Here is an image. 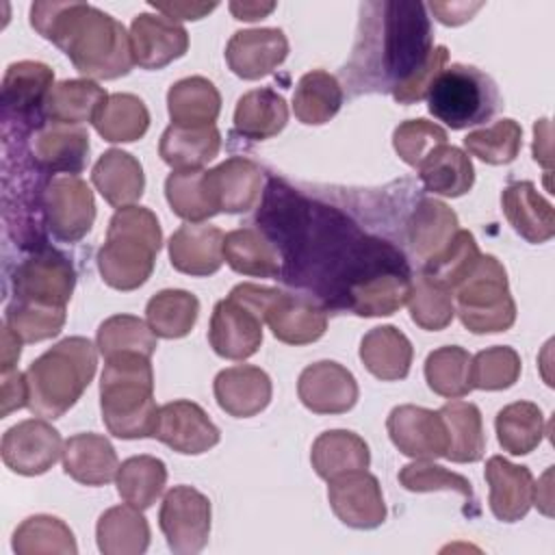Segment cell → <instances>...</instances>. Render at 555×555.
<instances>
[{
    "label": "cell",
    "instance_id": "44dd1931",
    "mask_svg": "<svg viewBox=\"0 0 555 555\" xmlns=\"http://www.w3.org/2000/svg\"><path fill=\"white\" fill-rule=\"evenodd\" d=\"M208 193L217 212H247L260 202L262 171L243 156H232L206 171Z\"/></svg>",
    "mask_w": 555,
    "mask_h": 555
},
{
    "label": "cell",
    "instance_id": "4dcf8cb0",
    "mask_svg": "<svg viewBox=\"0 0 555 555\" xmlns=\"http://www.w3.org/2000/svg\"><path fill=\"white\" fill-rule=\"evenodd\" d=\"M106 100L108 93L91 78L61 80L52 87L43 115L54 124L80 126L85 121H95Z\"/></svg>",
    "mask_w": 555,
    "mask_h": 555
},
{
    "label": "cell",
    "instance_id": "6da1fadb",
    "mask_svg": "<svg viewBox=\"0 0 555 555\" xmlns=\"http://www.w3.org/2000/svg\"><path fill=\"white\" fill-rule=\"evenodd\" d=\"M379 15L360 20L349 72L362 89L390 91L410 80L434 50L431 24L421 2H382Z\"/></svg>",
    "mask_w": 555,
    "mask_h": 555
},
{
    "label": "cell",
    "instance_id": "7dc6e473",
    "mask_svg": "<svg viewBox=\"0 0 555 555\" xmlns=\"http://www.w3.org/2000/svg\"><path fill=\"white\" fill-rule=\"evenodd\" d=\"M165 197L171 210L189 223H202L204 219L217 215L204 169L171 171L165 180Z\"/></svg>",
    "mask_w": 555,
    "mask_h": 555
},
{
    "label": "cell",
    "instance_id": "9a60e30c",
    "mask_svg": "<svg viewBox=\"0 0 555 555\" xmlns=\"http://www.w3.org/2000/svg\"><path fill=\"white\" fill-rule=\"evenodd\" d=\"M152 436L184 455L206 453L221 438L208 414L197 403L186 399H178L158 408Z\"/></svg>",
    "mask_w": 555,
    "mask_h": 555
},
{
    "label": "cell",
    "instance_id": "6f0895ef",
    "mask_svg": "<svg viewBox=\"0 0 555 555\" xmlns=\"http://www.w3.org/2000/svg\"><path fill=\"white\" fill-rule=\"evenodd\" d=\"M399 483L410 492H434V490H453L464 499L473 501V486L466 477L447 470L429 460H416L405 464L399 470Z\"/></svg>",
    "mask_w": 555,
    "mask_h": 555
},
{
    "label": "cell",
    "instance_id": "c3c4849f",
    "mask_svg": "<svg viewBox=\"0 0 555 555\" xmlns=\"http://www.w3.org/2000/svg\"><path fill=\"white\" fill-rule=\"evenodd\" d=\"M470 360L473 356L457 345L434 349L425 360L427 386L436 395L447 399H457L468 395L473 390Z\"/></svg>",
    "mask_w": 555,
    "mask_h": 555
},
{
    "label": "cell",
    "instance_id": "30bf717a",
    "mask_svg": "<svg viewBox=\"0 0 555 555\" xmlns=\"http://www.w3.org/2000/svg\"><path fill=\"white\" fill-rule=\"evenodd\" d=\"M158 525L173 553H199L206 546L210 533L208 496L191 486H173L160 503Z\"/></svg>",
    "mask_w": 555,
    "mask_h": 555
},
{
    "label": "cell",
    "instance_id": "74e56055",
    "mask_svg": "<svg viewBox=\"0 0 555 555\" xmlns=\"http://www.w3.org/2000/svg\"><path fill=\"white\" fill-rule=\"evenodd\" d=\"M223 260L243 275L280 278L282 264L278 249L254 228H238L223 236Z\"/></svg>",
    "mask_w": 555,
    "mask_h": 555
},
{
    "label": "cell",
    "instance_id": "d4e9b609",
    "mask_svg": "<svg viewBox=\"0 0 555 555\" xmlns=\"http://www.w3.org/2000/svg\"><path fill=\"white\" fill-rule=\"evenodd\" d=\"M264 323L273 336L286 345H308L327 330V312L306 297L278 291L264 312Z\"/></svg>",
    "mask_w": 555,
    "mask_h": 555
},
{
    "label": "cell",
    "instance_id": "03108f58",
    "mask_svg": "<svg viewBox=\"0 0 555 555\" xmlns=\"http://www.w3.org/2000/svg\"><path fill=\"white\" fill-rule=\"evenodd\" d=\"M275 9V2H230V11L236 20L254 22L267 17Z\"/></svg>",
    "mask_w": 555,
    "mask_h": 555
},
{
    "label": "cell",
    "instance_id": "d6a6232c",
    "mask_svg": "<svg viewBox=\"0 0 555 555\" xmlns=\"http://www.w3.org/2000/svg\"><path fill=\"white\" fill-rule=\"evenodd\" d=\"M410 288L412 280L408 271H382L349 291L347 308L358 317H388L408 304Z\"/></svg>",
    "mask_w": 555,
    "mask_h": 555
},
{
    "label": "cell",
    "instance_id": "f35d334b",
    "mask_svg": "<svg viewBox=\"0 0 555 555\" xmlns=\"http://www.w3.org/2000/svg\"><path fill=\"white\" fill-rule=\"evenodd\" d=\"M438 412L449 436L444 457L457 464L481 460L486 451V434L479 408L470 401H449Z\"/></svg>",
    "mask_w": 555,
    "mask_h": 555
},
{
    "label": "cell",
    "instance_id": "7bdbcfd3",
    "mask_svg": "<svg viewBox=\"0 0 555 555\" xmlns=\"http://www.w3.org/2000/svg\"><path fill=\"white\" fill-rule=\"evenodd\" d=\"M115 483L119 496L126 503L139 509H147L163 494L167 483V466L154 455H134L121 462Z\"/></svg>",
    "mask_w": 555,
    "mask_h": 555
},
{
    "label": "cell",
    "instance_id": "8992f818",
    "mask_svg": "<svg viewBox=\"0 0 555 555\" xmlns=\"http://www.w3.org/2000/svg\"><path fill=\"white\" fill-rule=\"evenodd\" d=\"M501 93L494 80L481 69L464 63L444 67L429 87L427 108L451 130L477 126L494 117Z\"/></svg>",
    "mask_w": 555,
    "mask_h": 555
},
{
    "label": "cell",
    "instance_id": "3957f363",
    "mask_svg": "<svg viewBox=\"0 0 555 555\" xmlns=\"http://www.w3.org/2000/svg\"><path fill=\"white\" fill-rule=\"evenodd\" d=\"M100 408L102 421L113 436L124 440L152 436L158 408L147 356L117 353L106 358L100 379Z\"/></svg>",
    "mask_w": 555,
    "mask_h": 555
},
{
    "label": "cell",
    "instance_id": "5b68a950",
    "mask_svg": "<svg viewBox=\"0 0 555 555\" xmlns=\"http://www.w3.org/2000/svg\"><path fill=\"white\" fill-rule=\"evenodd\" d=\"M163 232L156 215L145 206H124L108 221L106 241L98 251L102 280L117 291H134L154 271Z\"/></svg>",
    "mask_w": 555,
    "mask_h": 555
},
{
    "label": "cell",
    "instance_id": "f907efd6",
    "mask_svg": "<svg viewBox=\"0 0 555 555\" xmlns=\"http://www.w3.org/2000/svg\"><path fill=\"white\" fill-rule=\"evenodd\" d=\"M98 349L104 358L117 353H143L152 358L156 351V334L132 314H113L98 327Z\"/></svg>",
    "mask_w": 555,
    "mask_h": 555
},
{
    "label": "cell",
    "instance_id": "ba28073f",
    "mask_svg": "<svg viewBox=\"0 0 555 555\" xmlns=\"http://www.w3.org/2000/svg\"><path fill=\"white\" fill-rule=\"evenodd\" d=\"M462 325L473 334L505 332L516 321V304L509 295L505 267L490 254H481L468 275L453 288Z\"/></svg>",
    "mask_w": 555,
    "mask_h": 555
},
{
    "label": "cell",
    "instance_id": "e575fe53",
    "mask_svg": "<svg viewBox=\"0 0 555 555\" xmlns=\"http://www.w3.org/2000/svg\"><path fill=\"white\" fill-rule=\"evenodd\" d=\"M288 121L286 100L269 89H251L238 98L234 108V130L251 141H264L282 132Z\"/></svg>",
    "mask_w": 555,
    "mask_h": 555
},
{
    "label": "cell",
    "instance_id": "681fc988",
    "mask_svg": "<svg viewBox=\"0 0 555 555\" xmlns=\"http://www.w3.org/2000/svg\"><path fill=\"white\" fill-rule=\"evenodd\" d=\"M408 308L418 327L427 332L444 330L455 317L453 291L425 273H418L410 288Z\"/></svg>",
    "mask_w": 555,
    "mask_h": 555
},
{
    "label": "cell",
    "instance_id": "7c38bea8",
    "mask_svg": "<svg viewBox=\"0 0 555 555\" xmlns=\"http://www.w3.org/2000/svg\"><path fill=\"white\" fill-rule=\"evenodd\" d=\"M61 434L43 418H26L2 436V462L17 475H41L63 455Z\"/></svg>",
    "mask_w": 555,
    "mask_h": 555
},
{
    "label": "cell",
    "instance_id": "f1b7e54d",
    "mask_svg": "<svg viewBox=\"0 0 555 555\" xmlns=\"http://www.w3.org/2000/svg\"><path fill=\"white\" fill-rule=\"evenodd\" d=\"M412 343L392 325H379L364 334L360 343V360L371 375L382 382L408 377L412 364Z\"/></svg>",
    "mask_w": 555,
    "mask_h": 555
},
{
    "label": "cell",
    "instance_id": "8fae6325",
    "mask_svg": "<svg viewBox=\"0 0 555 555\" xmlns=\"http://www.w3.org/2000/svg\"><path fill=\"white\" fill-rule=\"evenodd\" d=\"M74 286L76 271L67 256L46 245L22 260L13 273V295L24 301L65 308Z\"/></svg>",
    "mask_w": 555,
    "mask_h": 555
},
{
    "label": "cell",
    "instance_id": "484cf974",
    "mask_svg": "<svg viewBox=\"0 0 555 555\" xmlns=\"http://www.w3.org/2000/svg\"><path fill=\"white\" fill-rule=\"evenodd\" d=\"M501 204L509 225L527 243L540 245L555 234L553 206L538 193L533 182L522 180L507 184L503 189Z\"/></svg>",
    "mask_w": 555,
    "mask_h": 555
},
{
    "label": "cell",
    "instance_id": "9f6ffc18",
    "mask_svg": "<svg viewBox=\"0 0 555 555\" xmlns=\"http://www.w3.org/2000/svg\"><path fill=\"white\" fill-rule=\"evenodd\" d=\"M447 143V130L427 119H408L395 128L392 145L403 163L416 167L440 145Z\"/></svg>",
    "mask_w": 555,
    "mask_h": 555
},
{
    "label": "cell",
    "instance_id": "d590c367",
    "mask_svg": "<svg viewBox=\"0 0 555 555\" xmlns=\"http://www.w3.org/2000/svg\"><path fill=\"white\" fill-rule=\"evenodd\" d=\"M95 538L104 555H141L150 546V525L139 507L115 505L100 516Z\"/></svg>",
    "mask_w": 555,
    "mask_h": 555
},
{
    "label": "cell",
    "instance_id": "db71d44e",
    "mask_svg": "<svg viewBox=\"0 0 555 555\" xmlns=\"http://www.w3.org/2000/svg\"><path fill=\"white\" fill-rule=\"evenodd\" d=\"M520 369V356L512 347H488L470 360V384L479 390H505L518 382Z\"/></svg>",
    "mask_w": 555,
    "mask_h": 555
},
{
    "label": "cell",
    "instance_id": "f6af8a7d",
    "mask_svg": "<svg viewBox=\"0 0 555 555\" xmlns=\"http://www.w3.org/2000/svg\"><path fill=\"white\" fill-rule=\"evenodd\" d=\"M17 555H76L78 546L72 529L56 516H28L13 533Z\"/></svg>",
    "mask_w": 555,
    "mask_h": 555
},
{
    "label": "cell",
    "instance_id": "9c48e42d",
    "mask_svg": "<svg viewBox=\"0 0 555 555\" xmlns=\"http://www.w3.org/2000/svg\"><path fill=\"white\" fill-rule=\"evenodd\" d=\"M46 225L54 238L80 241L95 221V202L87 182L78 176H52L41 193Z\"/></svg>",
    "mask_w": 555,
    "mask_h": 555
},
{
    "label": "cell",
    "instance_id": "e0dca14e",
    "mask_svg": "<svg viewBox=\"0 0 555 555\" xmlns=\"http://www.w3.org/2000/svg\"><path fill=\"white\" fill-rule=\"evenodd\" d=\"M54 72L39 61L11 63L2 80V104L7 121L41 124V111H46V100L52 91Z\"/></svg>",
    "mask_w": 555,
    "mask_h": 555
},
{
    "label": "cell",
    "instance_id": "b9f144b4",
    "mask_svg": "<svg viewBox=\"0 0 555 555\" xmlns=\"http://www.w3.org/2000/svg\"><path fill=\"white\" fill-rule=\"evenodd\" d=\"M494 427L499 444L512 455L531 453L546 434L542 410L531 401H516L499 410Z\"/></svg>",
    "mask_w": 555,
    "mask_h": 555
},
{
    "label": "cell",
    "instance_id": "52a82bcc",
    "mask_svg": "<svg viewBox=\"0 0 555 555\" xmlns=\"http://www.w3.org/2000/svg\"><path fill=\"white\" fill-rule=\"evenodd\" d=\"M280 288L243 282L221 299L210 317L208 340L217 356L245 360L262 345L264 312Z\"/></svg>",
    "mask_w": 555,
    "mask_h": 555
},
{
    "label": "cell",
    "instance_id": "60d3db41",
    "mask_svg": "<svg viewBox=\"0 0 555 555\" xmlns=\"http://www.w3.org/2000/svg\"><path fill=\"white\" fill-rule=\"evenodd\" d=\"M343 104V89L336 76L323 69L304 74L293 93V113L306 126L330 121Z\"/></svg>",
    "mask_w": 555,
    "mask_h": 555
},
{
    "label": "cell",
    "instance_id": "f546056e",
    "mask_svg": "<svg viewBox=\"0 0 555 555\" xmlns=\"http://www.w3.org/2000/svg\"><path fill=\"white\" fill-rule=\"evenodd\" d=\"M457 230V215L444 202L421 199L408 221V243L423 262H429L449 247Z\"/></svg>",
    "mask_w": 555,
    "mask_h": 555
},
{
    "label": "cell",
    "instance_id": "ab89813d",
    "mask_svg": "<svg viewBox=\"0 0 555 555\" xmlns=\"http://www.w3.org/2000/svg\"><path fill=\"white\" fill-rule=\"evenodd\" d=\"M418 176L427 191L444 197H460L468 193L475 182V169L468 154L449 143L436 147L418 165Z\"/></svg>",
    "mask_w": 555,
    "mask_h": 555
},
{
    "label": "cell",
    "instance_id": "11a10c76",
    "mask_svg": "<svg viewBox=\"0 0 555 555\" xmlns=\"http://www.w3.org/2000/svg\"><path fill=\"white\" fill-rule=\"evenodd\" d=\"M479 256L481 251L475 243V236L468 230H457L449 247L434 260L425 262L423 273L453 291L468 275Z\"/></svg>",
    "mask_w": 555,
    "mask_h": 555
},
{
    "label": "cell",
    "instance_id": "83f0119b",
    "mask_svg": "<svg viewBox=\"0 0 555 555\" xmlns=\"http://www.w3.org/2000/svg\"><path fill=\"white\" fill-rule=\"evenodd\" d=\"M91 180L100 195L115 208L132 206L145 189L141 163L124 150H106L93 165Z\"/></svg>",
    "mask_w": 555,
    "mask_h": 555
},
{
    "label": "cell",
    "instance_id": "4316f807",
    "mask_svg": "<svg viewBox=\"0 0 555 555\" xmlns=\"http://www.w3.org/2000/svg\"><path fill=\"white\" fill-rule=\"evenodd\" d=\"M117 453L100 434H76L63 447V470L78 483L104 486L117 477Z\"/></svg>",
    "mask_w": 555,
    "mask_h": 555
},
{
    "label": "cell",
    "instance_id": "5bb4252c",
    "mask_svg": "<svg viewBox=\"0 0 555 555\" xmlns=\"http://www.w3.org/2000/svg\"><path fill=\"white\" fill-rule=\"evenodd\" d=\"M330 507L340 522L353 529H375L386 520V503L375 475L366 470L345 473L330 479Z\"/></svg>",
    "mask_w": 555,
    "mask_h": 555
},
{
    "label": "cell",
    "instance_id": "8d00e7d4",
    "mask_svg": "<svg viewBox=\"0 0 555 555\" xmlns=\"http://www.w3.org/2000/svg\"><path fill=\"white\" fill-rule=\"evenodd\" d=\"M221 150V134L217 126H202V128H184V126H169L158 143L160 158L173 167L176 171L182 169H199L208 160H212Z\"/></svg>",
    "mask_w": 555,
    "mask_h": 555
},
{
    "label": "cell",
    "instance_id": "816d5d0a",
    "mask_svg": "<svg viewBox=\"0 0 555 555\" xmlns=\"http://www.w3.org/2000/svg\"><path fill=\"white\" fill-rule=\"evenodd\" d=\"M464 147L488 165H507L522 147V128L518 121L505 117L488 128L468 132Z\"/></svg>",
    "mask_w": 555,
    "mask_h": 555
},
{
    "label": "cell",
    "instance_id": "2e32d148",
    "mask_svg": "<svg viewBox=\"0 0 555 555\" xmlns=\"http://www.w3.org/2000/svg\"><path fill=\"white\" fill-rule=\"evenodd\" d=\"M132 59L143 69H160L184 56L189 33L163 13H139L130 24Z\"/></svg>",
    "mask_w": 555,
    "mask_h": 555
},
{
    "label": "cell",
    "instance_id": "603a6c76",
    "mask_svg": "<svg viewBox=\"0 0 555 555\" xmlns=\"http://www.w3.org/2000/svg\"><path fill=\"white\" fill-rule=\"evenodd\" d=\"M215 399L223 412L234 418H249L262 412L271 401V379L260 366L238 364L223 369L212 384Z\"/></svg>",
    "mask_w": 555,
    "mask_h": 555
},
{
    "label": "cell",
    "instance_id": "7402d4cb",
    "mask_svg": "<svg viewBox=\"0 0 555 555\" xmlns=\"http://www.w3.org/2000/svg\"><path fill=\"white\" fill-rule=\"evenodd\" d=\"M223 232L217 225L186 223L169 238L171 267L186 275H212L223 264Z\"/></svg>",
    "mask_w": 555,
    "mask_h": 555
},
{
    "label": "cell",
    "instance_id": "6125c7cd",
    "mask_svg": "<svg viewBox=\"0 0 555 555\" xmlns=\"http://www.w3.org/2000/svg\"><path fill=\"white\" fill-rule=\"evenodd\" d=\"M483 4L481 2H431L429 9L438 17V22L447 26H460L473 17L475 11H479Z\"/></svg>",
    "mask_w": 555,
    "mask_h": 555
},
{
    "label": "cell",
    "instance_id": "ee69618b",
    "mask_svg": "<svg viewBox=\"0 0 555 555\" xmlns=\"http://www.w3.org/2000/svg\"><path fill=\"white\" fill-rule=\"evenodd\" d=\"M93 126L104 141L130 143L147 132L150 113L141 98L132 93H113L108 95Z\"/></svg>",
    "mask_w": 555,
    "mask_h": 555
},
{
    "label": "cell",
    "instance_id": "e7e4bbea",
    "mask_svg": "<svg viewBox=\"0 0 555 555\" xmlns=\"http://www.w3.org/2000/svg\"><path fill=\"white\" fill-rule=\"evenodd\" d=\"M22 338L4 323L2 327V373H9L15 369L17 360H20V353H22Z\"/></svg>",
    "mask_w": 555,
    "mask_h": 555
},
{
    "label": "cell",
    "instance_id": "680465c9",
    "mask_svg": "<svg viewBox=\"0 0 555 555\" xmlns=\"http://www.w3.org/2000/svg\"><path fill=\"white\" fill-rule=\"evenodd\" d=\"M449 61V50L444 46H436L427 59V63L403 85H399L397 89H392V98L399 104H414L421 102L423 98H427L431 82L436 80V76L444 69Z\"/></svg>",
    "mask_w": 555,
    "mask_h": 555
},
{
    "label": "cell",
    "instance_id": "bcb514c9",
    "mask_svg": "<svg viewBox=\"0 0 555 555\" xmlns=\"http://www.w3.org/2000/svg\"><path fill=\"white\" fill-rule=\"evenodd\" d=\"M197 312H199L197 297L180 288L160 291L145 306L147 325L160 338L186 336L197 321Z\"/></svg>",
    "mask_w": 555,
    "mask_h": 555
},
{
    "label": "cell",
    "instance_id": "91938a15",
    "mask_svg": "<svg viewBox=\"0 0 555 555\" xmlns=\"http://www.w3.org/2000/svg\"><path fill=\"white\" fill-rule=\"evenodd\" d=\"M28 405V382L26 373L9 371L2 373V392H0V416H9L13 410Z\"/></svg>",
    "mask_w": 555,
    "mask_h": 555
},
{
    "label": "cell",
    "instance_id": "ac0fdd59",
    "mask_svg": "<svg viewBox=\"0 0 555 555\" xmlns=\"http://www.w3.org/2000/svg\"><path fill=\"white\" fill-rule=\"evenodd\" d=\"M297 395L317 414H343L358 401V382L343 364L321 360L301 371Z\"/></svg>",
    "mask_w": 555,
    "mask_h": 555
},
{
    "label": "cell",
    "instance_id": "ffe728a7",
    "mask_svg": "<svg viewBox=\"0 0 555 555\" xmlns=\"http://www.w3.org/2000/svg\"><path fill=\"white\" fill-rule=\"evenodd\" d=\"M30 154L41 171L76 176L89 160V132L82 126L43 124L30 139Z\"/></svg>",
    "mask_w": 555,
    "mask_h": 555
},
{
    "label": "cell",
    "instance_id": "cb8c5ba5",
    "mask_svg": "<svg viewBox=\"0 0 555 555\" xmlns=\"http://www.w3.org/2000/svg\"><path fill=\"white\" fill-rule=\"evenodd\" d=\"M486 481L490 486V509L503 522H516L533 505V475L527 466H516L501 455L486 462Z\"/></svg>",
    "mask_w": 555,
    "mask_h": 555
},
{
    "label": "cell",
    "instance_id": "94428289",
    "mask_svg": "<svg viewBox=\"0 0 555 555\" xmlns=\"http://www.w3.org/2000/svg\"><path fill=\"white\" fill-rule=\"evenodd\" d=\"M156 13H163L171 20H199L212 9H217V2H150Z\"/></svg>",
    "mask_w": 555,
    "mask_h": 555
},
{
    "label": "cell",
    "instance_id": "277c9868",
    "mask_svg": "<svg viewBox=\"0 0 555 555\" xmlns=\"http://www.w3.org/2000/svg\"><path fill=\"white\" fill-rule=\"evenodd\" d=\"M98 351L89 338L69 336L41 353L28 369V408L37 416H63L95 375Z\"/></svg>",
    "mask_w": 555,
    "mask_h": 555
},
{
    "label": "cell",
    "instance_id": "836d02e7",
    "mask_svg": "<svg viewBox=\"0 0 555 555\" xmlns=\"http://www.w3.org/2000/svg\"><path fill=\"white\" fill-rule=\"evenodd\" d=\"M167 108L173 126H212L221 111V95L208 78L189 76L169 87Z\"/></svg>",
    "mask_w": 555,
    "mask_h": 555
},
{
    "label": "cell",
    "instance_id": "d6986e66",
    "mask_svg": "<svg viewBox=\"0 0 555 555\" xmlns=\"http://www.w3.org/2000/svg\"><path fill=\"white\" fill-rule=\"evenodd\" d=\"M288 54L286 35L280 28L236 30L225 46L230 69L245 80H258L284 63Z\"/></svg>",
    "mask_w": 555,
    "mask_h": 555
},
{
    "label": "cell",
    "instance_id": "be15d7a7",
    "mask_svg": "<svg viewBox=\"0 0 555 555\" xmlns=\"http://www.w3.org/2000/svg\"><path fill=\"white\" fill-rule=\"evenodd\" d=\"M533 158L542 167H551V124L548 119H540L533 126Z\"/></svg>",
    "mask_w": 555,
    "mask_h": 555
},
{
    "label": "cell",
    "instance_id": "f5cc1de1",
    "mask_svg": "<svg viewBox=\"0 0 555 555\" xmlns=\"http://www.w3.org/2000/svg\"><path fill=\"white\" fill-rule=\"evenodd\" d=\"M4 323L24 340L39 343L56 336L65 325V308L13 299L7 306Z\"/></svg>",
    "mask_w": 555,
    "mask_h": 555
},
{
    "label": "cell",
    "instance_id": "7a4b0ae2",
    "mask_svg": "<svg viewBox=\"0 0 555 555\" xmlns=\"http://www.w3.org/2000/svg\"><path fill=\"white\" fill-rule=\"evenodd\" d=\"M30 24L43 39L61 48L87 78L113 80L126 76L134 65L124 24L93 4L35 2Z\"/></svg>",
    "mask_w": 555,
    "mask_h": 555
},
{
    "label": "cell",
    "instance_id": "4fadbf2b",
    "mask_svg": "<svg viewBox=\"0 0 555 555\" xmlns=\"http://www.w3.org/2000/svg\"><path fill=\"white\" fill-rule=\"evenodd\" d=\"M392 444L408 457L436 460L447 455L449 436L440 412L421 405H397L386 421Z\"/></svg>",
    "mask_w": 555,
    "mask_h": 555
},
{
    "label": "cell",
    "instance_id": "1f68e13d",
    "mask_svg": "<svg viewBox=\"0 0 555 555\" xmlns=\"http://www.w3.org/2000/svg\"><path fill=\"white\" fill-rule=\"evenodd\" d=\"M310 462L317 475L325 481L353 470H366L371 464L369 444L353 431H323L310 451Z\"/></svg>",
    "mask_w": 555,
    "mask_h": 555
}]
</instances>
